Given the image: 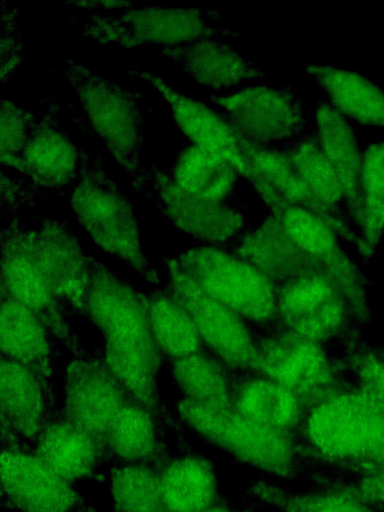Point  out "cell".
Returning <instances> with one entry per match:
<instances>
[{
	"instance_id": "29",
	"label": "cell",
	"mask_w": 384,
	"mask_h": 512,
	"mask_svg": "<svg viewBox=\"0 0 384 512\" xmlns=\"http://www.w3.org/2000/svg\"><path fill=\"white\" fill-rule=\"evenodd\" d=\"M114 512H167L158 470L151 465L122 464L111 473Z\"/></svg>"
},
{
	"instance_id": "16",
	"label": "cell",
	"mask_w": 384,
	"mask_h": 512,
	"mask_svg": "<svg viewBox=\"0 0 384 512\" xmlns=\"http://www.w3.org/2000/svg\"><path fill=\"white\" fill-rule=\"evenodd\" d=\"M315 118L320 147L338 177L345 203L364 228L362 156L356 135L346 118L326 100L319 101Z\"/></svg>"
},
{
	"instance_id": "11",
	"label": "cell",
	"mask_w": 384,
	"mask_h": 512,
	"mask_svg": "<svg viewBox=\"0 0 384 512\" xmlns=\"http://www.w3.org/2000/svg\"><path fill=\"white\" fill-rule=\"evenodd\" d=\"M13 242L32 261L53 295L84 301L90 280L78 245L68 227L46 219L34 230H14Z\"/></svg>"
},
{
	"instance_id": "36",
	"label": "cell",
	"mask_w": 384,
	"mask_h": 512,
	"mask_svg": "<svg viewBox=\"0 0 384 512\" xmlns=\"http://www.w3.org/2000/svg\"><path fill=\"white\" fill-rule=\"evenodd\" d=\"M273 208L280 213L285 232L300 247L314 253H324L332 248L333 235L319 215L285 200Z\"/></svg>"
},
{
	"instance_id": "43",
	"label": "cell",
	"mask_w": 384,
	"mask_h": 512,
	"mask_svg": "<svg viewBox=\"0 0 384 512\" xmlns=\"http://www.w3.org/2000/svg\"><path fill=\"white\" fill-rule=\"evenodd\" d=\"M204 512H234L233 510L227 508V507H223V506H219V505H214L213 507L205 510Z\"/></svg>"
},
{
	"instance_id": "22",
	"label": "cell",
	"mask_w": 384,
	"mask_h": 512,
	"mask_svg": "<svg viewBox=\"0 0 384 512\" xmlns=\"http://www.w3.org/2000/svg\"><path fill=\"white\" fill-rule=\"evenodd\" d=\"M104 447L122 464L155 465L164 455L158 425L151 410L128 400L113 421Z\"/></svg>"
},
{
	"instance_id": "41",
	"label": "cell",
	"mask_w": 384,
	"mask_h": 512,
	"mask_svg": "<svg viewBox=\"0 0 384 512\" xmlns=\"http://www.w3.org/2000/svg\"><path fill=\"white\" fill-rule=\"evenodd\" d=\"M364 395L384 407V366L375 360L367 361L361 370Z\"/></svg>"
},
{
	"instance_id": "24",
	"label": "cell",
	"mask_w": 384,
	"mask_h": 512,
	"mask_svg": "<svg viewBox=\"0 0 384 512\" xmlns=\"http://www.w3.org/2000/svg\"><path fill=\"white\" fill-rule=\"evenodd\" d=\"M236 136L248 172L253 170L259 174L286 202L307 208L319 216L335 212L313 194L283 149L256 146L240 135Z\"/></svg>"
},
{
	"instance_id": "44",
	"label": "cell",
	"mask_w": 384,
	"mask_h": 512,
	"mask_svg": "<svg viewBox=\"0 0 384 512\" xmlns=\"http://www.w3.org/2000/svg\"><path fill=\"white\" fill-rule=\"evenodd\" d=\"M75 512H86V511H83V510H78V511H75Z\"/></svg>"
},
{
	"instance_id": "1",
	"label": "cell",
	"mask_w": 384,
	"mask_h": 512,
	"mask_svg": "<svg viewBox=\"0 0 384 512\" xmlns=\"http://www.w3.org/2000/svg\"><path fill=\"white\" fill-rule=\"evenodd\" d=\"M86 300L91 317L104 334L108 369L131 398L156 411L160 348L148 306L132 288L102 267L90 279Z\"/></svg>"
},
{
	"instance_id": "26",
	"label": "cell",
	"mask_w": 384,
	"mask_h": 512,
	"mask_svg": "<svg viewBox=\"0 0 384 512\" xmlns=\"http://www.w3.org/2000/svg\"><path fill=\"white\" fill-rule=\"evenodd\" d=\"M282 306L288 321L309 337L327 335L340 319V309L330 287L319 278L303 279L291 286Z\"/></svg>"
},
{
	"instance_id": "20",
	"label": "cell",
	"mask_w": 384,
	"mask_h": 512,
	"mask_svg": "<svg viewBox=\"0 0 384 512\" xmlns=\"http://www.w3.org/2000/svg\"><path fill=\"white\" fill-rule=\"evenodd\" d=\"M158 474L167 512H204L216 505V474L203 457L179 456L163 464Z\"/></svg>"
},
{
	"instance_id": "35",
	"label": "cell",
	"mask_w": 384,
	"mask_h": 512,
	"mask_svg": "<svg viewBox=\"0 0 384 512\" xmlns=\"http://www.w3.org/2000/svg\"><path fill=\"white\" fill-rule=\"evenodd\" d=\"M364 230L375 241L384 230V142L366 146L362 156Z\"/></svg>"
},
{
	"instance_id": "40",
	"label": "cell",
	"mask_w": 384,
	"mask_h": 512,
	"mask_svg": "<svg viewBox=\"0 0 384 512\" xmlns=\"http://www.w3.org/2000/svg\"><path fill=\"white\" fill-rule=\"evenodd\" d=\"M39 189L30 181L15 179L2 172L1 177V200L2 206L7 205L8 209L17 204L26 203L34 200L38 195Z\"/></svg>"
},
{
	"instance_id": "19",
	"label": "cell",
	"mask_w": 384,
	"mask_h": 512,
	"mask_svg": "<svg viewBox=\"0 0 384 512\" xmlns=\"http://www.w3.org/2000/svg\"><path fill=\"white\" fill-rule=\"evenodd\" d=\"M306 73L344 117L384 128V92L362 75L333 66L308 65Z\"/></svg>"
},
{
	"instance_id": "31",
	"label": "cell",
	"mask_w": 384,
	"mask_h": 512,
	"mask_svg": "<svg viewBox=\"0 0 384 512\" xmlns=\"http://www.w3.org/2000/svg\"><path fill=\"white\" fill-rule=\"evenodd\" d=\"M268 373L285 388L304 389L320 377L324 362L314 345L300 341H282L268 348L264 357Z\"/></svg>"
},
{
	"instance_id": "38",
	"label": "cell",
	"mask_w": 384,
	"mask_h": 512,
	"mask_svg": "<svg viewBox=\"0 0 384 512\" xmlns=\"http://www.w3.org/2000/svg\"><path fill=\"white\" fill-rule=\"evenodd\" d=\"M17 9L1 4V80L6 81L22 62V40L16 21Z\"/></svg>"
},
{
	"instance_id": "8",
	"label": "cell",
	"mask_w": 384,
	"mask_h": 512,
	"mask_svg": "<svg viewBox=\"0 0 384 512\" xmlns=\"http://www.w3.org/2000/svg\"><path fill=\"white\" fill-rule=\"evenodd\" d=\"M176 267L232 311L263 319L273 308V294L262 275L225 253L207 248L192 250Z\"/></svg>"
},
{
	"instance_id": "9",
	"label": "cell",
	"mask_w": 384,
	"mask_h": 512,
	"mask_svg": "<svg viewBox=\"0 0 384 512\" xmlns=\"http://www.w3.org/2000/svg\"><path fill=\"white\" fill-rule=\"evenodd\" d=\"M133 188L153 200L157 208L176 226L206 237H219L236 228L240 212L236 201L206 200L180 188L168 168L151 163L142 169Z\"/></svg>"
},
{
	"instance_id": "39",
	"label": "cell",
	"mask_w": 384,
	"mask_h": 512,
	"mask_svg": "<svg viewBox=\"0 0 384 512\" xmlns=\"http://www.w3.org/2000/svg\"><path fill=\"white\" fill-rule=\"evenodd\" d=\"M345 491L368 504L384 505V470L369 472Z\"/></svg>"
},
{
	"instance_id": "6",
	"label": "cell",
	"mask_w": 384,
	"mask_h": 512,
	"mask_svg": "<svg viewBox=\"0 0 384 512\" xmlns=\"http://www.w3.org/2000/svg\"><path fill=\"white\" fill-rule=\"evenodd\" d=\"M218 12L199 8L143 7L116 16L92 14L83 23L84 36L101 43L115 42L125 48L145 44L180 45L218 36L237 37L232 29L214 28L207 20Z\"/></svg>"
},
{
	"instance_id": "13",
	"label": "cell",
	"mask_w": 384,
	"mask_h": 512,
	"mask_svg": "<svg viewBox=\"0 0 384 512\" xmlns=\"http://www.w3.org/2000/svg\"><path fill=\"white\" fill-rule=\"evenodd\" d=\"M126 392L108 367L75 361L67 370L65 418L104 446L113 421L128 401Z\"/></svg>"
},
{
	"instance_id": "15",
	"label": "cell",
	"mask_w": 384,
	"mask_h": 512,
	"mask_svg": "<svg viewBox=\"0 0 384 512\" xmlns=\"http://www.w3.org/2000/svg\"><path fill=\"white\" fill-rule=\"evenodd\" d=\"M127 73L151 83L169 104L179 130L201 148L228 160L244 179L248 167L232 128L219 112L167 85L159 76L130 64Z\"/></svg>"
},
{
	"instance_id": "7",
	"label": "cell",
	"mask_w": 384,
	"mask_h": 512,
	"mask_svg": "<svg viewBox=\"0 0 384 512\" xmlns=\"http://www.w3.org/2000/svg\"><path fill=\"white\" fill-rule=\"evenodd\" d=\"M232 130L260 147H281L304 133L306 119L292 86H253L231 95H211Z\"/></svg>"
},
{
	"instance_id": "12",
	"label": "cell",
	"mask_w": 384,
	"mask_h": 512,
	"mask_svg": "<svg viewBox=\"0 0 384 512\" xmlns=\"http://www.w3.org/2000/svg\"><path fill=\"white\" fill-rule=\"evenodd\" d=\"M59 105L46 99V111L11 168L26 175L38 189L59 190L77 181L82 147L74 145L58 119Z\"/></svg>"
},
{
	"instance_id": "33",
	"label": "cell",
	"mask_w": 384,
	"mask_h": 512,
	"mask_svg": "<svg viewBox=\"0 0 384 512\" xmlns=\"http://www.w3.org/2000/svg\"><path fill=\"white\" fill-rule=\"evenodd\" d=\"M253 492L277 512H375L370 504L346 492H295L258 482Z\"/></svg>"
},
{
	"instance_id": "28",
	"label": "cell",
	"mask_w": 384,
	"mask_h": 512,
	"mask_svg": "<svg viewBox=\"0 0 384 512\" xmlns=\"http://www.w3.org/2000/svg\"><path fill=\"white\" fill-rule=\"evenodd\" d=\"M148 313L159 348L177 359L194 355L200 336L187 311L173 296L154 295L149 300Z\"/></svg>"
},
{
	"instance_id": "4",
	"label": "cell",
	"mask_w": 384,
	"mask_h": 512,
	"mask_svg": "<svg viewBox=\"0 0 384 512\" xmlns=\"http://www.w3.org/2000/svg\"><path fill=\"white\" fill-rule=\"evenodd\" d=\"M307 435L312 449L327 460L384 470V407L364 394L316 408Z\"/></svg>"
},
{
	"instance_id": "34",
	"label": "cell",
	"mask_w": 384,
	"mask_h": 512,
	"mask_svg": "<svg viewBox=\"0 0 384 512\" xmlns=\"http://www.w3.org/2000/svg\"><path fill=\"white\" fill-rule=\"evenodd\" d=\"M174 375L186 399L212 407H229L224 378L208 360L196 355L180 358L174 365Z\"/></svg>"
},
{
	"instance_id": "5",
	"label": "cell",
	"mask_w": 384,
	"mask_h": 512,
	"mask_svg": "<svg viewBox=\"0 0 384 512\" xmlns=\"http://www.w3.org/2000/svg\"><path fill=\"white\" fill-rule=\"evenodd\" d=\"M178 412L184 423L209 444L238 460L279 476L292 473L295 447L284 431L262 425L238 411L183 399Z\"/></svg>"
},
{
	"instance_id": "17",
	"label": "cell",
	"mask_w": 384,
	"mask_h": 512,
	"mask_svg": "<svg viewBox=\"0 0 384 512\" xmlns=\"http://www.w3.org/2000/svg\"><path fill=\"white\" fill-rule=\"evenodd\" d=\"M163 54L177 62L199 85L213 90L260 79L265 72L226 43L215 38L164 46Z\"/></svg>"
},
{
	"instance_id": "2",
	"label": "cell",
	"mask_w": 384,
	"mask_h": 512,
	"mask_svg": "<svg viewBox=\"0 0 384 512\" xmlns=\"http://www.w3.org/2000/svg\"><path fill=\"white\" fill-rule=\"evenodd\" d=\"M70 207L100 248L145 277H155L142 251L130 199L109 178L101 157L89 155L84 148L82 168L70 196Z\"/></svg>"
},
{
	"instance_id": "25",
	"label": "cell",
	"mask_w": 384,
	"mask_h": 512,
	"mask_svg": "<svg viewBox=\"0 0 384 512\" xmlns=\"http://www.w3.org/2000/svg\"><path fill=\"white\" fill-rule=\"evenodd\" d=\"M0 342L6 358L30 370H46L48 344L39 318L12 298L1 305Z\"/></svg>"
},
{
	"instance_id": "30",
	"label": "cell",
	"mask_w": 384,
	"mask_h": 512,
	"mask_svg": "<svg viewBox=\"0 0 384 512\" xmlns=\"http://www.w3.org/2000/svg\"><path fill=\"white\" fill-rule=\"evenodd\" d=\"M236 411L267 427L284 431L299 417V406L291 391L280 384L257 381L238 396Z\"/></svg>"
},
{
	"instance_id": "23",
	"label": "cell",
	"mask_w": 384,
	"mask_h": 512,
	"mask_svg": "<svg viewBox=\"0 0 384 512\" xmlns=\"http://www.w3.org/2000/svg\"><path fill=\"white\" fill-rule=\"evenodd\" d=\"M168 169L176 184L193 195L217 202L235 201L240 174L228 160L213 152L190 143L181 148Z\"/></svg>"
},
{
	"instance_id": "3",
	"label": "cell",
	"mask_w": 384,
	"mask_h": 512,
	"mask_svg": "<svg viewBox=\"0 0 384 512\" xmlns=\"http://www.w3.org/2000/svg\"><path fill=\"white\" fill-rule=\"evenodd\" d=\"M66 80L73 87L91 129L101 138L131 182L141 175L144 118L140 94L124 89L87 67L65 60Z\"/></svg>"
},
{
	"instance_id": "21",
	"label": "cell",
	"mask_w": 384,
	"mask_h": 512,
	"mask_svg": "<svg viewBox=\"0 0 384 512\" xmlns=\"http://www.w3.org/2000/svg\"><path fill=\"white\" fill-rule=\"evenodd\" d=\"M0 382L2 420L18 436L35 442L48 421L44 399L32 371L3 357Z\"/></svg>"
},
{
	"instance_id": "32",
	"label": "cell",
	"mask_w": 384,
	"mask_h": 512,
	"mask_svg": "<svg viewBox=\"0 0 384 512\" xmlns=\"http://www.w3.org/2000/svg\"><path fill=\"white\" fill-rule=\"evenodd\" d=\"M3 281L12 299L30 309L38 318L57 324L54 295L32 261L19 249L2 264Z\"/></svg>"
},
{
	"instance_id": "27",
	"label": "cell",
	"mask_w": 384,
	"mask_h": 512,
	"mask_svg": "<svg viewBox=\"0 0 384 512\" xmlns=\"http://www.w3.org/2000/svg\"><path fill=\"white\" fill-rule=\"evenodd\" d=\"M313 194L327 207L339 209L345 196L331 164L320 147L315 131L280 147Z\"/></svg>"
},
{
	"instance_id": "14",
	"label": "cell",
	"mask_w": 384,
	"mask_h": 512,
	"mask_svg": "<svg viewBox=\"0 0 384 512\" xmlns=\"http://www.w3.org/2000/svg\"><path fill=\"white\" fill-rule=\"evenodd\" d=\"M173 298L187 311L200 338L223 360L248 361L252 346L246 329L233 311L207 295L177 267L171 274Z\"/></svg>"
},
{
	"instance_id": "18",
	"label": "cell",
	"mask_w": 384,
	"mask_h": 512,
	"mask_svg": "<svg viewBox=\"0 0 384 512\" xmlns=\"http://www.w3.org/2000/svg\"><path fill=\"white\" fill-rule=\"evenodd\" d=\"M34 443L36 456L68 482L91 475L106 453L96 438L66 418L48 422Z\"/></svg>"
},
{
	"instance_id": "10",
	"label": "cell",
	"mask_w": 384,
	"mask_h": 512,
	"mask_svg": "<svg viewBox=\"0 0 384 512\" xmlns=\"http://www.w3.org/2000/svg\"><path fill=\"white\" fill-rule=\"evenodd\" d=\"M0 474L3 498L18 512H75L84 508L71 482L55 473L34 452L3 448Z\"/></svg>"
},
{
	"instance_id": "37",
	"label": "cell",
	"mask_w": 384,
	"mask_h": 512,
	"mask_svg": "<svg viewBox=\"0 0 384 512\" xmlns=\"http://www.w3.org/2000/svg\"><path fill=\"white\" fill-rule=\"evenodd\" d=\"M33 114L13 102L1 99V164L12 167L23 152L36 125Z\"/></svg>"
},
{
	"instance_id": "42",
	"label": "cell",
	"mask_w": 384,
	"mask_h": 512,
	"mask_svg": "<svg viewBox=\"0 0 384 512\" xmlns=\"http://www.w3.org/2000/svg\"><path fill=\"white\" fill-rule=\"evenodd\" d=\"M66 4L81 7L84 9H113V8H128L133 5L132 2L126 1H71Z\"/></svg>"
}]
</instances>
